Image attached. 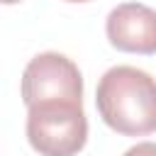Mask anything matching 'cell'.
Masks as SVG:
<instances>
[{
	"label": "cell",
	"mask_w": 156,
	"mask_h": 156,
	"mask_svg": "<svg viewBox=\"0 0 156 156\" xmlns=\"http://www.w3.org/2000/svg\"><path fill=\"white\" fill-rule=\"evenodd\" d=\"M27 139L41 156H76L88 141L83 102L49 100L27 107Z\"/></svg>",
	"instance_id": "cell-2"
},
{
	"label": "cell",
	"mask_w": 156,
	"mask_h": 156,
	"mask_svg": "<svg viewBox=\"0 0 156 156\" xmlns=\"http://www.w3.org/2000/svg\"><path fill=\"white\" fill-rule=\"evenodd\" d=\"M5 5H15V2H20V0H2Z\"/></svg>",
	"instance_id": "cell-6"
},
{
	"label": "cell",
	"mask_w": 156,
	"mask_h": 156,
	"mask_svg": "<svg viewBox=\"0 0 156 156\" xmlns=\"http://www.w3.org/2000/svg\"><path fill=\"white\" fill-rule=\"evenodd\" d=\"M102 122L122 136H146L156 132V80L134 66H112L95 90Z\"/></svg>",
	"instance_id": "cell-1"
},
{
	"label": "cell",
	"mask_w": 156,
	"mask_h": 156,
	"mask_svg": "<svg viewBox=\"0 0 156 156\" xmlns=\"http://www.w3.org/2000/svg\"><path fill=\"white\" fill-rule=\"evenodd\" d=\"M66 2H90V0H66Z\"/></svg>",
	"instance_id": "cell-7"
},
{
	"label": "cell",
	"mask_w": 156,
	"mask_h": 156,
	"mask_svg": "<svg viewBox=\"0 0 156 156\" xmlns=\"http://www.w3.org/2000/svg\"><path fill=\"white\" fill-rule=\"evenodd\" d=\"M124 156H156V144L154 141H139L124 151Z\"/></svg>",
	"instance_id": "cell-5"
},
{
	"label": "cell",
	"mask_w": 156,
	"mask_h": 156,
	"mask_svg": "<svg viewBox=\"0 0 156 156\" xmlns=\"http://www.w3.org/2000/svg\"><path fill=\"white\" fill-rule=\"evenodd\" d=\"M20 90L27 107L49 100L83 102V76L68 56L58 51H44L24 66Z\"/></svg>",
	"instance_id": "cell-3"
},
{
	"label": "cell",
	"mask_w": 156,
	"mask_h": 156,
	"mask_svg": "<svg viewBox=\"0 0 156 156\" xmlns=\"http://www.w3.org/2000/svg\"><path fill=\"white\" fill-rule=\"evenodd\" d=\"M105 34L117 51L124 54H156V10L141 2H122L110 10Z\"/></svg>",
	"instance_id": "cell-4"
}]
</instances>
